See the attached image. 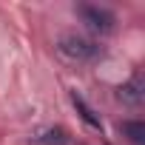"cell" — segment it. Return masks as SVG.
Instances as JSON below:
<instances>
[{"mask_svg":"<svg viewBox=\"0 0 145 145\" xmlns=\"http://www.w3.org/2000/svg\"><path fill=\"white\" fill-rule=\"evenodd\" d=\"M57 51H60L63 57H68V60H77V63H94V60H100V57L105 54L103 46H97L94 40L80 37V34H65V37H60Z\"/></svg>","mask_w":145,"mask_h":145,"instance_id":"cell-1","label":"cell"},{"mask_svg":"<svg viewBox=\"0 0 145 145\" xmlns=\"http://www.w3.org/2000/svg\"><path fill=\"white\" fill-rule=\"evenodd\" d=\"M77 12H80V17L88 23V29H94V31H100V34H108V31L114 29V23H117V17H114L108 9H100V6H80Z\"/></svg>","mask_w":145,"mask_h":145,"instance_id":"cell-2","label":"cell"},{"mask_svg":"<svg viewBox=\"0 0 145 145\" xmlns=\"http://www.w3.org/2000/svg\"><path fill=\"white\" fill-rule=\"evenodd\" d=\"M117 97L125 105H142L145 103V80H142V74H134L128 83H122L120 91H117Z\"/></svg>","mask_w":145,"mask_h":145,"instance_id":"cell-3","label":"cell"},{"mask_svg":"<svg viewBox=\"0 0 145 145\" xmlns=\"http://www.w3.org/2000/svg\"><path fill=\"white\" fill-rule=\"evenodd\" d=\"M71 103H74V108H77V114H80V120L86 122V125H91V128H97V131H103V120L94 114V108L77 94V91H71Z\"/></svg>","mask_w":145,"mask_h":145,"instance_id":"cell-4","label":"cell"},{"mask_svg":"<svg viewBox=\"0 0 145 145\" xmlns=\"http://www.w3.org/2000/svg\"><path fill=\"white\" fill-rule=\"evenodd\" d=\"M34 142L37 145H71V137L65 128H46L43 134H37Z\"/></svg>","mask_w":145,"mask_h":145,"instance_id":"cell-5","label":"cell"},{"mask_svg":"<svg viewBox=\"0 0 145 145\" xmlns=\"http://www.w3.org/2000/svg\"><path fill=\"white\" fill-rule=\"evenodd\" d=\"M122 134H125L134 145H142V142H145V122L128 120V122H122Z\"/></svg>","mask_w":145,"mask_h":145,"instance_id":"cell-6","label":"cell"}]
</instances>
